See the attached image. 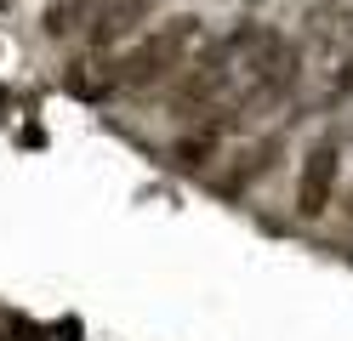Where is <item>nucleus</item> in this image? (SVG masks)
<instances>
[{
  "label": "nucleus",
  "mask_w": 353,
  "mask_h": 341,
  "mask_svg": "<svg viewBox=\"0 0 353 341\" xmlns=\"http://www.w3.org/2000/svg\"><path fill=\"white\" fill-rule=\"evenodd\" d=\"M176 159H183V165H200V159H211V136H183V143H176Z\"/></svg>",
  "instance_id": "obj_9"
},
{
  "label": "nucleus",
  "mask_w": 353,
  "mask_h": 341,
  "mask_svg": "<svg viewBox=\"0 0 353 341\" xmlns=\"http://www.w3.org/2000/svg\"><path fill=\"white\" fill-rule=\"evenodd\" d=\"M307 34L314 45H336L353 34V0H319L314 12H307Z\"/></svg>",
  "instance_id": "obj_6"
},
{
  "label": "nucleus",
  "mask_w": 353,
  "mask_h": 341,
  "mask_svg": "<svg viewBox=\"0 0 353 341\" xmlns=\"http://www.w3.org/2000/svg\"><path fill=\"white\" fill-rule=\"evenodd\" d=\"M330 91H336V97H353V57L336 68V80H330Z\"/></svg>",
  "instance_id": "obj_10"
},
{
  "label": "nucleus",
  "mask_w": 353,
  "mask_h": 341,
  "mask_svg": "<svg viewBox=\"0 0 353 341\" xmlns=\"http://www.w3.org/2000/svg\"><path fill=\"white\" fill-rule=\"evenodd\" d=\"M234 97V57H228V40L223 45H205L171 85V108L176 114H223Z\"/></svg>",
  "instance_id": "obj_3"
},
{
  "label": "nucleus",
  "mask_w": 353,
  "mask_h": 341,
  "mask_svg": "<svg viewBox=\"0 0 353 341\" xmlns=\"http://www.w3.org/2000/svg\"><path fill=\"white\" fill-rule=\"evenodd\" d=\"M336 171H342V148L330 143V136H319V143L302 154V165H296V216H302V222H319V216L330 211Z\"/></svg>",
  "instance_id": "obj_4"
},
{
  "label": "nucleus",
  "mask_w": 353,
  "mask_h": 341,
  "mask_svg": "<svg viewBox=\"0 0 353 341\" xmlns=\"http://www.w3.org/2000/svg\"><path fill=\"white\" fill-rule=\"evenodd\" d=\"M63 85L74 91V97H103V91H114V68H103V63H69L63 68Z\"/></svg>",
  "instance_id": "obj_8"
},
{
  "label": "nucleus",
  "mask_w": 353,
  "mask_h": 341,
  "mask_svg": "<svg viewBox=\"0 0 353 341\" xmlns=\"http://www.w3.org/2000/svg\"><path fill=\"white\" fill-rule=\"evenodd\" d=\"M154 6H160V0H97V17H92V29H85V40L103 52V45L137 34L143 23L154 17Z\"/></svg>",
  "instance_id": "obj_5"
},
{
  "label": "nucleus",
  "mask_w": 353,
  "mask_h": 341,
  "mask_svg": "<svg viewBox=\"0 0 353 341\" xmlns=\"http://www.w3.org/2000/svg\"><path fill=\"white\" fill-rule=\"evenodd\" d=\"M205 23L200 17H171V23H160L148 40H137L131 52L114 63V91H171L176 85V74L205 52Z\"/></svg>",
  "instance_id": "obj_2"
},
{
  "label": "nucleus",
  "mask_w": 353,
  "mask_h": 341,
  "mask_svg": "<svg viewBox=\"0 0 353 341\" xmlns=\"http://www.w3.org/2000/svg\"><path fill=\"white\" fill-rule=\"evenodd\" d=\"M228 57H234V108H268L279 103L285 91L296 85V45L285 40L279 29H268V23H245V29L228 34Z\"/></svg>",
  "instance_id": "obj_1"
},
{
  "label": "nucleus",
  "mask_w": 353,
  "mask_h": 341,
  "mask_svg": "<svg viewBox=\"0 0 353 341\" xmlns=\"http://www.w3.org/2000/svg\"><path fill=\"white\" fill-rule=\"evenodd\" d=\"M347 216H353V194H347Z\"/></svg>",
  "instance_id": "obj_11"
},
{
  "label": "nucleus",
  "mask_w": 353,
  "mask_h": 341,
  "mask_svg": "<svg viewBox=\"0 0 353 341\" xmlns=\"http://www.w3.org/2000/svg\"><path fill=\"white\" fill-rule=\"evenodd\" d=\"M97 17V0H52L46 17H40V29H46L52 40H69V34H85Z\"/></svg>",
  "instance_id": "obj_7"
}]
</instances>
